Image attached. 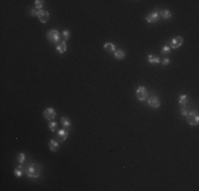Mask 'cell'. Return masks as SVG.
Returning a JSON list of instances; mask_svg holds the SVG:
<instances>
[{"mask_svg": "<svg viewBox=\"0 0 199 191\" xmlns=\"http://www.w3.org/2000/svg\"><path fill=\"white\" fill-rule=\"evenodd\" d=\"M22 170L30 178H38L40 176V166L35 163H29L27 167L22 166Z\"/></svg>", "mask_w": 199, "mask_h": 191, "instance_id": "1", "label": "cell"}, {"mask_svg": "<svg viewBox=\"0 0 199 191\" xmlns=\"http://www.w3.org/2000/svg\"><path fill=\"white\" fill-rule=\"evenodd\" d=\"M47 39L52 44H57L60 42V34L57 30H50L47 33Z\"/></svg>", "mask_w": 199, "mask_h": 191, "instance_id": "2", "label": "cell"}, {"mask_svg": "<svg viewBox=\"0 0 199 191\" xmlns=\"http://www.w3.org/2000/svg\"><path fill=\"white\" fill-rule=\"evenodd\" d=\"M185 117H186V121H188L189 124L197 125L199 123V116H198V113L196 111H189Z\"/></svg>", "mask_w": 199, "mask_h": 191, "instance_id": "3", "label": "cell"}, {"mask_svg": "<svg viewBox=\"0 0 199 191\" xmlns=\"http://www.w3.org/2000/svg\"><path fill=\"white\" fill-rule=\"evenodd\" d=\"M136 97L139 101L146 100L147 98H148L146 88H145L144 86H139V87H138V89H137V91H136Z\"/></svg>", "mask_w": 199, "mask_h": 191, "instance_id": "4", "label": "cell"}, {"mask_svg": "<svg viewBox=\"0 0 199 191\" xmlns=\"http://www.w3.org/2000/svg\"><path fill=\"white\" fill-rule=\"evenodd\" d=\"M42 116H44V117H45L48 121H52L53 119L55 118L56 113H55V111H54V108L48 107V108H46L45 111H44V113H42Z\"/></svg>", "mask_w": 199, "mask_h": 191, "instance_id": "5", "label": "cell"}, {"mask_svg": "<svg viewBox=\"0 0 199 191\" xmlns=\"http://www.w3.org/2000/svg\"><path fill=\"white\" fill-rule=\"evenodd\" d=\"M182 44H183V38H182L181 36H176V37H174L172 39L171 44H170V45H171L170 46V48L176 50V49L180 48Z\"/></svg>", "mask_w": 199, "mask_h": 191, "instance_id": "6", "label": "cell"}, {"mask_svg": "<svg viewBox=\"0 0 199 191\" xmlns=\"http://www.w3.org/2000/svg\"><path fill=\"white\" fill-rule=\"evenodd\" d=\"M147 102H148V105L153 108L160 107V105H161V102H160V100H159V98L156 97V96H153V97L148 98Z\"/></svg>", "mask_w": 199, "mask_h": 191, "instance_id": "7", "label": "cell"}, {"mask_svg": "<svg viewBox=\"0 0 199 191\" xmlns=\"http://www.w3.org/2000/svg\"><path fill=\"white\" fill-rule=\"evenodd\" d=\"M37 17H38L39 21H40L42 24H46V22H48V20H49L50 14L47 12V11L42 10V11H39L38 16H37Z\"/></svg>", "mask_w": 199, "mask_h": 191, "instance_id": "8", "label": "cell"}, {"mask_svg": "<svg viewBox=\"0 0 199 191\" xmlns=\"http://www.w3.org/2000/svg\"><path fill=\"white\" fill-rule=\"evenodd\" d=\"M159 19V12H153V13H150L149 15H147L146 18H145V20L147 22H149V24H154L156 21Z\"/></svg>", "mask_w": 199, "mask_h": 191, "instance_id": "9", "label": "cell"}, {"mask_svg": "<svg viewBox=\"0 0 199 191\" xmlns=\"http://www.w3.org/2000/svg\"><path fill=\"white\" fill-rule=\"evenodd\" d=\"M57 136H58V141L63 142V141H65L68 138V131H66V130H60L57 132Z\"/></svg>", "mask_w": 199, "mask_h": 191, "instance_id": "10", "label": "cell"}, {"mask_svg": "<svg viewBox=\"0 0 199 191\" xmlns=\"http://www.w3.org/2000/svg\"><path fill=\"white\" fill-rule=\"evenodd\" d=\"M113 56H115V59H118V61H122L124 57L126 56V53L121 50V49H118V50H115V52H113Z\"/></svg>", "mask_w": 199, "mask_h": 191, "instance_id": "11", "label": "cell"}, {"mask_svg": "<svg viewBox=\"0 0 199 191\" xmlns=\"http://www.w3.org/2000/svg\"><path fill=\"white\" fill-rule=\"evenodd\" d=\"M56 51L60 53V54H64L67 51V44L65 40L60 43V45L56 47Z\"/></svg>", "mask_w": 199, "mask_h": 191, "instance_id": "12", "label": "cell"}, {"mask_svg": "<svg viewBox=\"0 0 199 191\" xmlns=\"http://www.w3.org/2000/svg\"><path fill=\"white\" fill-rule=\"evenodd\" d=\"M49 148L52 152H56L57 150L60 149V143L57 142L56 140H54V139H51L49 142Z\"/></svg>", "mask_w": 199, "mask_h": 191, "instance_id": "13", "label": "cell"}, {"mask_svg": "<svg viewBox=\"0 0 199 191\" xmlns=\"http://www.w3.org/2000/svg\"><path fill=\"white\" fill-rule=\"evenodd\" d=\"M60 121H62V124H63L64 129H66L67 131H69V130L71 129V122H70L69 118H67V117H62Z\"/></svg>", "mask_w": 199, "mask_h": 191, "instance_id": "14", "label": "cell"}, {"mask_svg": "<svg viewBox=\"0 0 199 191\" xmlns=\"http://www.w3.org/2000/svg\"><path fill=\"white\" fill-rule=\"evenodd\" d=\"M159 16H160L162 19H170V18L172 17V13L170 10H162V11H160Z\"/></svg>", "mask_w": 199, "mask_h": 191, "instance_id": "15", "label": "cell"}, {"mask_svg": "<svg viewBox=\"0 0 199 191\" xmlns=\"http://www.w3.org/2000/svg\"><path fill=\"white\" fill-rule=\"evenodd\" d=\"M178 102L181 106H185V105L189 103V97H188L186 94H180V96H179Z\"/></svg>", "mask_w": 199, "mask_h": 191, "instance_id": "16", "label": "cell"}, {"mask_svg": "<svg viewBox=\"0 0 199 191\" xmlns=\"http://www.w3.org/2000/svg\"><path fill=\"white\" fill-rule=\"evenodd\" d=\"M104 49L106 52L108 53H112L115 51V46L112 44V43H106L104 45Z\"/></svg>", "mask_w": 199, "mask_h": 191, "instance_id": "17", "label": "cell"}, {"mask_svg": "<svg viewBox=\"0 0 199 191\" xmlns=\"http://www.w3.org/2000/svg\"><path fill=\"white\" fill-rule=\"evenodd\" d=\"M147 59H148V63H149V64H159V63H161V59H159L158 56L148 55L147 56Z\"/></svg>", "mask_w": 199, "mask_h": 191, "instance_id": "18", "label": "cell"}, {"mask_svg": "<svg viewBox=\"0 0 199 191\" xmlns=\"http://www.w3.org/2000/svg\"><path fill=\"white\" fill-rule=\"evenodd\" d=\"M23 174V170H22V165H19L16 169L14 170V175L16 177H21V175Z\"/></svg>", "mask_w": 199, "mask_h": 191, "instance_id": "19", "label": "cell"}, {"mask_svg": "<svg viewBox=\"0 0 199 191\" xmlns=\"http://www.w3.org/2000/svg\"><path fill=\"white\" fill-rule=\"evenodd\" d=\"M17 161L19 163V165H23L25 161V153H19L17 156Z\"/></svg>", "mask_w": 199, "mask_h": 191, "instance_id": "20", "label": "cell"}, {"mask_svg": "<svg viewBox=\"0 0 199 191\" xmlns=\"http://www.w3.org/2000/svg\"><path fill=\"white\" fill-rule=\"evenodd\" d=\"M35 4V9H37V10H42V5H44V1L42 0H36L34 2Z\"/></svg>", "mask_w": 199, "mask_h": 191, "instance_id": "21", "label": "cell"}, {"mask_svg": "<svg viewBox=\"0 0 199 191\" xmlns=\"http://www.w3.org/2000/svg\"><path fill=\"white\" fill-rule=\"evenodd\" d=\"M49 129L52 131V132H55L56 130H57V123L54 121H50L49 122Z\"/></svg>", "mask_w": 199, "mask_h": 191, "instance_id": "22", "label": "cell"}, {"mask_svg": "<svg viewBox=\"0 0 199 191\" xmlns=\"http://www.w3.org/2000/svg\"><path fill=\"white\" fill-rule=\"evenodd\" d=\"M170 52H171L170 46H164V47H162V49H161V53L162 54H168Z\"/></svg>", "mask_w": 199, "mask_h": 191, "instance_id": "23", "label": "cell"}, {"mask_svg": "<svg viewBox=\"0 0 199 191\" xmlns=\"http://www.w3.org/2000/svg\"><path fill=\"white\" fill-rule=\"evenodd\" d=\"M63 36H64V40H65V42H67V40L70 38V31H68V30H65V31L63 32Z\"/></svg>", "mask_w": 199, "mask_h": 191, "instance_id": "24", "label": "cell"}, {"mask_svg": "<svg viewBox=\"0 0 199 191\" xmlns=\"http://www.w3.org/2000/svg\"><path fill=\"white\" fill-rule=\"evenodd\" d=\"M42 11V10H40ZM38 13H39V10H37V9H32L31 11H30V14L32 15V16H38Z\"/></svg>", "mask_w": 199, "mask_h": 191, "instance_id": "25", "label": "cell"}, {"mask_svg": "<svg viewBox=\"0 0 199 191\" xmlns=\"http://www.w3.org/2000/svg\"><path fill=\"white\" fill-rule=\"evenodd\" d=\"M162 64H163V65H164V66H168V65H170V63H171V59H166V57H165V59H162Z\"/></svg>", "mask_w": 199, "mask_h": 191, "instance_id": "26", "label": "cell"}, {"mask_svg": "<svg viewBox=\"0 0 199 191\" xmlns=\"http://www.w3.org/2000/svg\"><path fill=\"white\" fill-rule=\"evenodd\" d=\"M181 111V115H182V116H186V115H188V113H189V111H188V109H186V108H183V107H182L181 108V111Z\"/></svg>", "mask_w": 199, "mask_h": 191, "instance_id": "27", "label": "cell"}]
</instances>
